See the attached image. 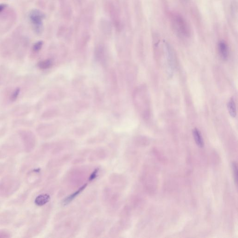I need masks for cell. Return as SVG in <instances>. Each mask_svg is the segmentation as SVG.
Here are the masks:
<instances>
[{
  "mask_svg": "<svg viewBox=\"0 0 238 238\" xmlns=\"http://www.w3.org/2000/svg\"><path fill=\"white\" fill-rule=\"evenodd\" d=\"M170 20L173 30L181 37L188 38L191 35L189 25L183 16L178 13H171Z\"/></svg>",
  "mask_w": 238,
  "mask_h": 238,
  "instance_id": "obj_1",
  "label": "cell"
},
{
  "mask_svg": "<svg viewBox=\"0 0 238 238\" xmlns=\"http://www.w3.org/2000/svg\"><path fill=\"white\" fill-rule=\"evenodd\" d=\"M28 17L34 32L37 35L41 34L43 30L45 14L39 9H33L29 12Z\"/></svg>",
  "mask_w": 238,
  "mask_h": 238,
  "instance_id": "obj_2",
  "label": "cell"
},
{
  "mask_svg": "<svg viewBox=\"0 0 238 238\" xmlns=\"http://www.w3.org/2000/svg\"><path fill=\"white\" fill-rule=\"evenodd\" d=\"M18 182L15 178L7 177L0 184V194H11L18 188Z\"/></svg>",
  "mask_w": 238,
  "mask_h": 238,
  "instance_id": "obj_3",
  "label": "cell"
},
{
  "mask_svg": "<svg viewBox=\"0 0 238 238\" xmlns=\"http://www.w3.org/2000/svg\"><path fill=\"white\" fill-rule=\"evenodd\" d=\"M23 133V143L26 149H32L35 145V139L32 133L30 132H22Z\"/></svg>",
  "mask_w": 238,
  "mask_h": 238,
  "instance_id": "obj_4",
  "label": "cell"
},
{
  "mask_svg": "<svg viewBox=\"0 0 238 238\" xmlns=\"http://www.w3.org/2000/svg\"><path fill=\"white\" fill-rule=\"evenodd\" d=\"M218 49L222 58L226 60L229 55V48L226 42L224 41H221L218 43Z\"/></svg>",
  "mask_w": 238,
  "mask_h": 238,
  "instance_id": "obj_5",
  "label": "cell"
},
{
  "mask_svg": "<svg viewBox=\"0 0 238 238\" xmlns=\"http://www.w3.org/2000/svg\"><path fill=\"white\" fill-rule=\"evenodd\" d=\"M192 134H193V137H194V140H195L196 144L200 148H203L204 144L203 140L202 134H201V132L199 129L195 128L192 130Z\"/></svg>",
  "mask_w": 238,
  "mask_h": 238,
  "instance_id": "obj_6",
  "label": "cell"
},
{
  "mask_svg": "<svg viewBox=\"0 0 238 238\" xmlns=\"http://www.w3.org/2000/svg\"><path fill=\"white\" fill-rule=\"evenodd\" d=\"M228 111L230 116L233 118H235L236 116V107L235 100L233 98L230 99L227 104Z\"/></svg>",
  "mask_w": 238,
  "mask_h": 238,
  "instance_id": "obj_7",
  "label": "cell"
},
{
  "mask_svg": "<svg viewBox=\"0 0 238 238\" xmlns=\"http://www.w3.org/2000/svg\"><path fill=\"white\" fill-rule=\"evenodd\" d=\"M96 59L100 62H102L105 58L104 50L102 46H99L96 48L95 52Z\"/></svg>",
  "mask_w": 238,
  "mask_h": 238,
  "instance_id": "obj_8",
  "label": "cell"
},
{
  "mask_svg": "<svg viewBox=\"0 0 238 238\" xmlns=\"http://www.w3.org/2000/svg\"><path fill=\"white\" fill-rule=\"evenodd\" d=\"M53 61L50 59H46L41 61L38 63L39 68L41 70H47L52 67Z\"/></svg>",
  "mask_w": 238,
  "mask_h": 238,
  "instance_id": "obj_9",
  "label": "cell"
},
{
  "mask_svg": "<svg viewBox=\"0 0 238 238\" xmlns=\"http://www.w3.org/2000/svg\"><path fill=\"white\" fill-rule=\"evenodd\" d=\"M86 186H87V185L86 184L85 185L83 186H82L81 188H80V189H79L77 191L75 192V193H73V194H72V195H71L70 196L68 197V198H67V199H66V200H65V201H64V204H65L68 203H69L70 202H71V201L73 199H74V198H75V197L76 196L78 195V194H79V193H80V192H81L82 190H84V188H85Z\"/></svg>",
  "mask_w": 238,
  "mask_h": 238,
  "instance_id": "obj_10",
  "label": "cell"
},
{
  "mask_svg": "<svg viewBox=\"0 0 238 238\" xmlns=\"http://www.w3.org/2000/svg\"><path fill=\"white\" fill-rule=\"evenodd\" d=\"M48 200H49V196L48 195H41V196L37 197L36 200V202L37 204H38L39 205H42L48 202Z\"/></svg>",
  "mask_w": 238,
  "mask_h": 238,
  "instance_id": "obj_11",
  "label": "cell"
},
{
  "mask_svg": "<svg viewBox=\"0 0 238 238\" xmlns=\"http://www.w3.org/2000/svg\"><path fill=\"white\" fill-rule=\"evenodd\" d=\"M21 90L19 88H17L13 91L12 93L11 94L10 96V100L12 102H14L17 100V99L20 93Z\"/></svg>",
  "mask_w": 238,
  "mask_h": 238,
  "instance_id": "obj_12",
  "label": "cell"
},
{
  "mask_svg": "<svg viewBox=\"0 0 238 238\" xmlns=\"http://www.w3.org/2000/svg\"><path fill=\"white\" fill-rule=\"evenodd\" d=\"M43 42L41 41H37L35 43L33 46V51L35 52H38L40 51L43 46Z\"/></svg>",
  "mask_w": 238,
  "mask_h": 238,
  "instance_id": "obj_13",
  "label": "cell"
},
{
  "mask_svg": "<svg viewBox=\"0 0 238 238\" xmlns=\"http://www.w3.org/2000/svg\"><path fill=\"white\" fill-rule=\"evenodd\" d=\"M232 167H233V172H234V178H235L236 183H237V165L236 162H234L232 163Z\"/></svg>",
  "mask_w": 238,
  "mask_h": 238,
  "instance_id": "obj_14",
  "label": "cell"
},
{
  "mask_svg": "<svg viewBox=\"0 0 238 238\" xmlns=\"http://www.w3.org/2000/svg\"><path fill=\"white\" fill-rule=\"evenodd\" d=\"M7 7V5L6 3L0 4V13L4 11Z\"/></svg>",
  "mask_w": 238,
  "mask_h": 238,
  "instance_id": "obj_15",
  "label": "cell"
},
{
  "mask_svg": "<svg viewBox=\"0 0 238 238\" xmlns=\"http://www.w3.org/2000/svg\"><path fill=\"white\" fill-rule=\"evenodd\" d=\"M8 235H8V233H6V232L0 231V238L9 237V236Z\"/></svg>",
  "mask_w": 238,
  "mask_h": 238,
  "instance_id": "obj_16",
  "label": "cell"
}]
</instances>
